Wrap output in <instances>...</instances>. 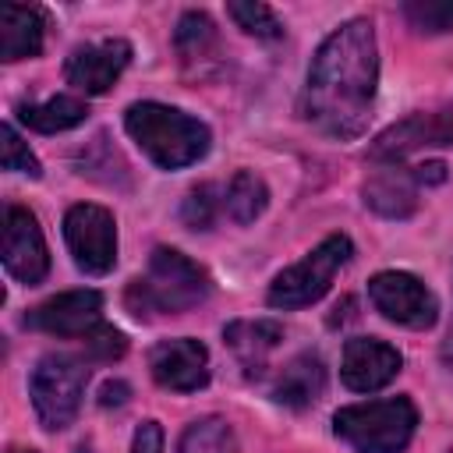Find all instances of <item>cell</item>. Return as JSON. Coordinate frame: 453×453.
<instances>
[{"instance_id": "cell-23", "label": "cell", "mask_w": 453, "mask_h": 453, "mask_svg": "<svg viewBox=\"0 0 453 453\" xmlns=\"http://www.w3.org/2000/svg\"><path fill=\"white\" fill-rule=\"evenodd\" d=\"M219 212V198H216V184H198L188 191L184 205H180V219L188 230H209L216 223Z\"/></svg>"}, {"instance_id": "cell-4", "label": "cell", "mask_w": 453, "mask_h": 453, "mask_svg": "<svg viewBox=\"0 0 453 453\" xmlns=\"http://www.w3.org/2000/svg\"><path fill=\"white\" fill-rule=\"evenodd\" d=\"M414 425H418V411L407 396L340 407L333 418V432L357 453H400L411 442Z\"/></svg>"}, {"instance_id": "cell-25", "label": "cell", "mask_w": 453, "mask_h": 453, "mask_svg": "<svg viewBox=\"0 0 453 453\" xmlns=\"http://www.w3.org/2000/svg\"><path fill=\"white\" fill-rule=\"evenodd\" d=\"M414 28L421 32H449L453 28V4L449 0H414L403 7Z\"/></svg>"}, {"instance_id": "cell-13", "label": "cell", "mask_w": 453, "mask_h": 453, "mask_svg": "<svg viewBox=\"0 0 453 453\" xmlns=\"http://www.w3.org/2000/svg\"><path fill=\"white\" fill-rule=\"evenodd\" d=\"M400 365H403V357H400L396 347H389L382 340L357 336V340H347V347H343L340 379L354 393H375V389H382L386 382L396 379Z\"/></svg>"}, {"instance_id": "cell-22", "label": "cell", "mask_w": 453, "mask_h": 453, "mask_svg": "<svg viewBox=\"0 0 453 453\" xmlns=\"http://www.w3.org/2000/svg\"><path fill=\"white\" fill-rule=\"evenodd\" d=\"M226 14L237 21V28H244L255 39H280V32H283L280 18L258 0H234V4H226Z\"/></svg>"}, {"instance_id": "cell-26", "label": "cell", "mask_w": 453, "mask_h": 453, "mask_svg": "<svg viewBox=\"0 0 453 453\" xmlns=\"http://www.w3.org/2000/svg\"><path fill=\"white\" fill-rule=\"evenodd\" d=\"M85 347H88L92 357H99V361H113V357H124L127 340H124V333L113 329V326H96V329L85 336Z\"/></svg>"}, {"instance_id": "cell-18", "label": "cell", "mask_w": 453, "mask_h": 453, "mask_svg": "<svg viewBox=\"0 0 453 453\" xmlns=\"http://www.w3.org/2000/svg\"><path fill=\"white\" fill-rule=\"evenodd\" d=\"M173 46H177V57H180V64L188 71H202L205 64H212L219 57V32H216V25H212L209 14L188 11L177 21Z\"/></svg>"}, {"instance_id": "cell-5", "label": "cell", "mask_w": 453, "mask_h": 453, "mask_svg": "<svg viewBox=\"0 0 453 453\" xmlns=\"http://www.w3.org/2000/svg\"><path fill=\"white\" fill-rule=\"evenodd\" d=\"M350 251H354V244H350L347 234H329V237H326L322 244H315L301 262H294L290 269H283V273L273 280L265 301H269L273 308H283V311H294V308H304V304L319 301V297L329 290L333 276L347 265Z\"/></svg>"}, {"instance_id": "cell-3", "label": "cell", "mask_w": 453, "mask_h": 453, "mask_svg": "<svg viewBox=\"0 0 453 453\" xmlns=\"http://www.w3.org/2000/svg\"><path fill=\"white\" fill-rule=\"evenodd\" d=\"M209 290H212L209 273L198 262H191L173 248H156L149 258V273L142 280H131L127 287V308L138 319H152L156 311L180 315L202 304Z\"/></svg>"}, {"instance_id": "cell-7", "label": "cell", "mask_w": 453, "mask_h": 453, "mask_svg": "<svg viewBox=\"0 0 453 453\" xmlns=\"http://www.w3.org/2000/svg\"><path fill=\"white\" fill-rule=\"evenodd\" d=\"M64 237L71 248V258L81 273L103 276L117 262V223L113 212L92 202H78L64 216Z\"/></svg>"}, {"instance_id": "cell-29", "label": "cell", "mask_w": 453, "mask_h": 453, "mask_svg": "<svg viewBox=\"0 0 453 453\" xmlns=\"http://www.w3.org/2000/svg\"><path fill=\"white\" fill-rule=\"evenodd\" d=\"M127 393H131V389H127V382H106V386H103L99 403H103V407H110V403H124V400H127Z\"/></svg>"}, {"instance_id": "cell-17", "label": "cell", "mask_w": 453, "mask_h": 453, "mask_svg": "<svg viewBox=\"0 0 453 453\" xmlns=\"http://www.w3.org/2000/svg\"><path fill=\"white\" fill-rule=\"evenodd\" d=\"M223 340L230 343V350L237 354V361L248 372H258L265 365V357L280 347L283 326L280 322H269V319H241V322H230L223 329Z\"/></svg>"}, {"instance_id": "cell-27", "label": "cell", "mask_w": 453, "mask_h": 453, "mask_svg": "<svg viewBox=\"0 0 453 453\" xmlns=\"http://www.w3.org/2000/svg\"><path fill=\"white\" fill-rule=\"evenodd\" d=\"M131 453H163V428H159V421H142L138 425Z\"/></svg>"}, {"instance_id": "cell-9", "label": "cell", "mask_w": 453, "mask_h": 453, "mask_svg": "<svg viewBox=\"0 0 453 453\" xmlns=\"http://www.w3.org/2000/svg\"><path fill=\"white\" fill-rule=\"evenodd\" d=\"M4 265L14 280L35 287L50 273V251L42 241V230L35 216L21 205H11L4 212Z\"/></svg>"}, {"instance_id": "cell-19", "label": "cell", "mask_w": 453, "mask_h": 453, "mask_svg": "<svg viewBox=\"0 0 453 453\" xmlns=\"http://www.w3.org/2000/svg\"><path fill=\"white\" fill-rule=\"evenodd\" d=\"M88 113V106L74 96H53L46 103H21L18 106V117L21 124H28L32 131H42V134H57V131H67L74 124H81Z\"/></svg>"}, {"instance_id": "cell-11", "label": "cell", "mask_w": 453, "mask_h": 453, "mask_svg": "<svg viewBox=\"0 0 453 453\" xmlns=\"http://www.w3.org/2000/svg\"><path fill=\"white\" fill-rule=\"evenodd\" d=\"M127 64H131V42L99 39V42H85V46L71 50V57L64 64V78H67V85H74L85 96H103L113 88V81L124 74Z\"/></svg>"}, {"instance_id": "cell-12", "label": "cell", "mask_w": 453, "mask_h": 453, "mask_svg": "<svg viewBox=\"0 0 453 453\" xmlns=\"http://www.w3.org/2000/svg\"><path fill=\"white\" fill-rule=\"evenodd\" d=\"M149 368L163 389L195 393L209 382V350H205V343H198L191 336L159 340L149 350Z\"/></svg>"}, {"instance_id": "cell-2", "label": "cell", "mask_w": 453, "mask_h": 453, "mask_svg": "<svg viewBox=\"0 0 453 453\" xmlns=\"http://www.w3.org/2000/svg\"><path fill=\"white\" fill-rule=\"evenodd\" d=\"M124 127L142 145V152L163 170L191 166L209 152V127L177 106L131 103L124 113Z\"/></svg>"}, {"instance_id": "cell-16", "label": "cell", "mask_w": 453, "mask_h": 453, "mask_svg": "<svg viewBox=\"0 0 453 453\" xmlns=\"http://www.w3.org/2000/svg\"><path fill=\"white\" fill-rule=\"evenodd\" d=\"M365 205L375 209L379 216L389 219H403L418 209V191H414V173L400 170L396 163L379 170L368 184H365Z\"/></svg>"}, {"instance_id": "cell-1", "label": "cell", "mask_w": 453, "mask_h": 453, "mask_svg": "<svg viewBox=\"0 0 453 453\" xmlns=\"http://www.w3.org/2000/svg\"><path fill=\"white\" fill-rule=\"evenodd\" d=\"M379 81L375 28L365 18H350L333 28L311 57L301 92V117L329 138H357L368 127Z\"/></svg>"}, {"instance_id": "cell-21", "label": "cell", "mask_w": 453, "mask_h": 453, "mask_svg": "<svg viewBox=\"0 0 453 453\" xmlns=\"http://www.w3.org/2000/svg\"><path fill=\"white\" fill-rule=\"evenodd\" d=\"M177 453H237V435L223 418H198L184 428Z\"/></svg>"}, {"instance_id": "cell-24", "label": "cell", "mask_w": 453, "mask_h": 453, "mask_svg": "<svg viewBox=\"0 0 453 453\" xmlns=\"http://www.w3.org/2000/svg\"><path fill=\"white\" fill-rule=\"evenodd\" d=\"M0 163H4V170H11V173H28V177H39V173H42V170H39V159L32 156V149L21 142V134H18L11 124L0 127Z\"/></svg>"}, {"instance_id": "cell-10", "label": "cell", "mask_w": 453, "mask_h": 453, "mask_svg": "<svg viewBox=\"0 0 453 453\" xmlns=\"http://www.w3.org/2000/svg\"><path fill=\"white\" fill-rule=\"evenodd\" d=\"M28 329L50 333V336H78L85 340L96 326H103V297L99 290H67L42 304H35L25 315Z\"/></svg>"}, {"instance_id": "cell-6", "label": "cell", "mask_w": 453, "mask_h": 453, "mask_svg": "<svg viewBox=\"0 0 453 453\" xmlns=\"http://www.w3.org/2000/svg\"><path fill=\"white\" fill-rule=\"evenodd\" d=\"M85 382H88V368L71 354H46L32 368L28 396H32V407L42 428L57 432L74 421L81 396H85Z\"/></svg>"}, {"instance_id": "cell-14", "label": "cell", "mask_w": 453, "mask_h": 453, "mask_svg": "<svg viewBox=\"0 0 453 453\" xmlns=\"http://www.w3.org/2000/svg\"><path fill=\"white\" fill-rule=\"evenodd\" d=\"M46 14L32 4H4L0 7V57L25 60L42 50Z\"/></svg>"}, {"instance_id": "cell-8", "label": "cell", "mask_w": 453, "mask_h": 453, "mask_svg": "<svg viewBox=\"0 0 453 453\" xmlns=\"http://www.w3.org/2000/svg\"><path fill=\"white\" fill-rule=\"evenodd\" d=\"M368 297L372 304L396 326H407V329H428L439 315V301L435 294L411 273H375L368 280Z\"/></svg>"}, {"instance_id": "cell-20", "label": "cell", "mask_w": 453, "mask_h": 453, "mask_svg": "<svg viewBox=\"0 0 453 453\" xmlns=\"http://www.w3.org/2000/svg\"><path fill=\"white\" fill-rule=\"evenodd\" d=\"M223 205H226V212H230L234 223H255V219L262 216V209L269 205V188H265V180H262L258 173L241 170V173L230 180Z\"/></svg>"}, {"instance_id": "cell-28", "label": "cell", "mask_w": 453, "mask_h": 453, "mask_svg": "<svg viewBox=\"0 0 453 453\" xmlns=\"http://www.w3.org/2000/svg\"><path fill=\"white\" fill-rule=\"evenodd\" d=\"M414 180H418V184H442V180H446V166H442L439 159L421 163V166H414Z\"/></svg>"}, {"instance_id": "cell-15", "label": "cell", "mask_w": 453, "mask_h": 453, "mask_svg": "<svg viewBox=\"0 0 453 453\" xmlns=\"http://www.w3.org/2000/svg\"><path fill=\"white\" fill-rule=\"evenodd\" d=\"M326 389V368H322V357L304 350L297 354L273 382V400L290 407V411H304L311 407Z\"/></svg>"}]
</instances>
